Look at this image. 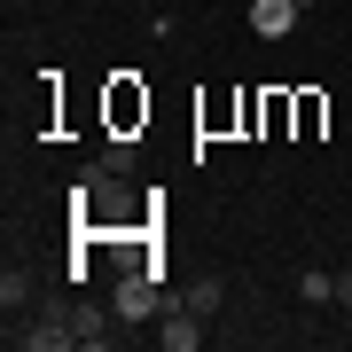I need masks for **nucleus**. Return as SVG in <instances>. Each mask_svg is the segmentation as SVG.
<instances>
[{
	"label": "nucleus",
	"mask_w": 352,
	"mask_h": 352,
	"mask_svg": "<svg viewBox=\"0 0 352 352\" xmlns=\"http://www.w3.org/2000/svg\"><path fill=\"white\" fill-rule=\"evenodd\" d=\"M164 305H173V298H164L149 274H126V282H118V321H157Z\"/></svg>",
	"instance_id": "f257e3e1"
},
{
	"label": "nucleus",
	"mask_w": 352,
	"mask_h": 352,
	"mask_svg": "<svg viewBox=\"0 0 352 352\" xmlns=\"http://www.w3.org/2000/svg\"><path fill=\"white\" fill-rule=\"evenodd\" d=\"M298 16H305V0H251V32L258 39H289Z\"/></svg>",
	"instance_id": "f03ea898"
},
{
	"label": "nucleus",
	"mask_w": 352,
	"mask_h": 352,
	"mask_svg": "<svg viewBox=\"0 0 352 352\" xmlns=\"http://www.w3.org/2000/svg\"><path fill=\"white\" fill-rule=\"evenodd\" d=\"M298 298H305V305H329V298H337V274H321V266H314V274L298 282Z\"/></svg>",
	"instance_id": "7ed1b4c3"
},
{
	"label": "nucleus",
	"mask_w": 352,
	"mask_h": 352,
	"mask_svg": "<svg viewBox=\"0 0 352 352\" xmlns=\"http://www.w3.org/2000/svg\"><path fill=\"white\" fill-rule=\"evenodd\" d=\"M71 337H78V344H102V337H110V329H102V321L87 314V305H78V314H71Z\"/></svg>",
	"instance_id": "20e7f679"
},
{
	"label": "nucleus",
	"mask_w": 352,
	"mask_h": 352,
	"mask_svg": "<svg viewBox=\"0 0 352 352\" xmlns=\"http://www.w3.org/2000/svg\"><path fill=\"white\" fill-rule=\"evenodd\" d=\"M0 298H8V305H24V298H32V282H24V266H8V274H0Z\"/></svg>",
	"instance_id": "39448f33"
},
{
	"label": "nucleus",
	"mask_w": 352,
	"mask_h": 352,
	"mask_svg": "<svg viewBox=\"0 0 352 352\" xmlns=\"http://www.w3.org/2000/svg\"><path fill=\"white\" fill-rule=\"evenodd\" d=\"M337 305H352V266H344V274H337Z\"/></svg>",
	"instance_id": "423d86ee"
},
{
	"label": "nucleus",
	"mask_w": 352,
	"mask_h": 352,
	"mask_svg": "<svg viewBox=\"0 0 352 352\" xmlns=\"http://www.w3.org/2000/svg\"><path fill=\"white\" fill-rule=\"evenodd\" d=\"M305 8H314V0H305Z\"/></svg>",
	"instance_id": "0eeeda50"
}]
</instances>
